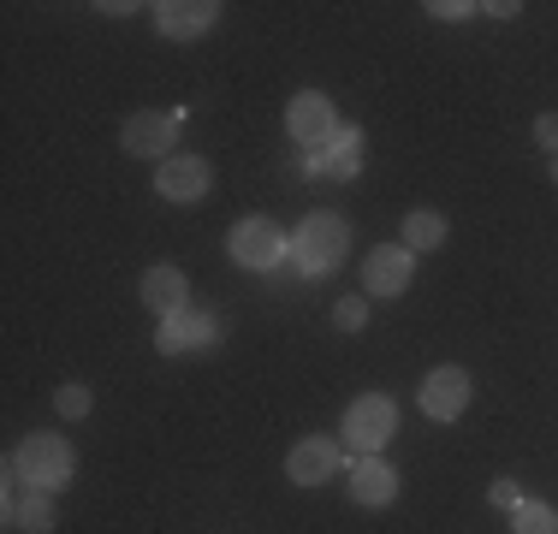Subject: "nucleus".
<instances>
[{
    "mask_svg": "<svg viewBox=\"0 0 558 534\" xmlns=\"http://www.w3.org/2000/svg\"><path fill=\"white\" fill-rule=\"evenodd\" d=\"M155 12V31L172 36V43H191V36H203V31H215V19H220V0H161V7H149Z\"/></svg>",
    "mask_w": 558,
    "mask_h": 534,
    "instance_id": "f8f14e48",
    "label": "nucleus"
},
{
    "mask_svg": "<svg viewBox=\"0 0 558 534\" xmlns=\"http://www.w3.org/2000/svg\"><path fill=\"white\" fill-rule=\"evenodd\" d=\"M208 184H215V167H208L203 155H172V160H161V167H155V191H161L167 203H179V208L203 203Z\"/></svg>",
    "mask_w": 558,
    "mask_h": 534,
    "instance_id": "9d476101",
    "label": "nucleus"
},
{
    "mask_svg": "<svg viewBox=\"0 0 558 534\" xmlns=\"http://www.w3.org/2000/svg\"><path fill=\"white\" fill-rule=\"evenodd\" d=\"M482 12H494V19H517L523 7H517V0H494V7H482Z\"/></svg>",
    "mask_w": 558,
    "mask_h": 534,
    "instance_id": "5701e85b",
    "label": "nucleus"
},
{
    "mask_svg": "<svg viewBox=\"0 0 558 534\" xmlns=\"http://www.w3.org/2000/svg\"><path fill=\"white\" fill-rule=\"evenodd\" d=\"M535 143H541L547 155H558V113H541V119H535Z\"/></svg>",
    "mask_w": 558,
    "mask_h": 534,
    "instance_id": "4be33fe9",
    "label": "nucleus"
},
{
    "mask_svg": "<svg viewBox=\"0 0 558 534\" xmlns=\"http://www.w3.org/2000/svg\"><path fill=\"white\" fill-rule=\"evenodd\" d=\"M226 332V320L215 310H179L161 320V332H155V351L161 356H196V351H215Z\"/></svg>",
    "mask_w": 558,
    "mask_h": 534,
    "instance_id": "39448f33",
    "label": "nucleus"
},
{
    "mask_svg": "<svg viewBox=\"0 0 558 534\" xmlns=\"http://www.w3.org/2000/svg\"><path fill=\"white\" fill-rule=\"evenodd\" d=\"M422 12H434V19H446V24H458V19H470V12H482V7H470V0H428Z\"/></svg>",
    "mask_w": 558,
    "mask_h": 534,
    "instance_id": "412c9836",
    "label": "nucleus"
},
{
    "mask_svg": "<svg viewBox=\"0 0 558 534\" xmlns=\"http://www.w3.org/2000/svg\"><path fill=\"white\" fill-rule=\"evenodd\" d=\"M410 274H416V256L404 244H375L363 262V298H404Z\"/></svg>",
    "mask_w": 558,
    "mask_h": 534,
    "instance_id": "9b49d317",
    "label": "nucleus"
},
{
    "mask_svg": "<svg viewBox=\"0 0 558 534\" xmlns=\"http://www.w3.org/2000/svg\"><path fill=\"white\" fill-rule=\"evenodd\" d=\"M470 398H475V380H470V368H458V363H440L422 380V392H416V404H422V416L428 422H458L463 410H470Z\"/></svg>",
    "mask_w": 558,
    "mask_h": 534,
    "instance_id": "6e6552de",
    "label": "nucleus"
},
{
    "mask_svg": "<svg viewBox=\"0 0 558 534\" xmlns=\"http://www.w3.org/2000/svg\"><path fill=\"white\" fill-rule=\"evenodd\" d=\"M137 298L149 303V315H155V320H167V315L191 310V303H184V298H191V279H184L179 267H167V262H161V267H149V274H143Z\"/></svg>",
    "mask_w": 558,
    "mask_h": 534,
    "instance_id": "ddd939ff",
    "label": "nucleus"
},
{
    "mask_svg": "<svg viewBox=\"0 0 558 534\" xmlns=\"http://www.w3.org/2000/svg\"><path fill=\"white\" fill-rule=\"evenodd\" d=\"M351 499L368 505V511H380V505L398 499V470L387 458H356L351 463Z\"/></svg>",
    "mask_w": 558,
    "mask_h": 534,
    "instance_id": "4468645a",
    "label": "nucleus"
},
{
    "mask_svg": "<svg viewBox=\"0 0 558 534\" xmlns=\"http://www.w3.org/2000/svg\"><path fill=\"white\" fill-rule=\"evenodd\" d=\"M226 250H232L238 267H250V274H274L279 262L291 256V232L268 214H244V220L232 226V238H226Z\"/></svg>",
    "mask_w": 558,
    "mask_h": 534,
    "instance_id": "20e7f679",
    "label": "nucleus"
},
{
    "mask_svg": "<svg viewBox=\"0 0 558 534\" xmlns=\"http://www.w3.org/2000/svg\"><path fill=\"white\" fill-rule=\"evenodd\" d=\"M54 410L65 422H84L89 410H96V392H89V386H77V380H65L60 392H54Z\"/></svg>",
    "mask_w": 558,
    "mask_h": 534,
    "instance_id": "a211bd4d",
    "label": "nucleus"
},
{
    "mask_svg": "<svg viewBox=\"0 0 558 534\" xmlns=\"http://www.w3.org/2000/svg\"><path fill=\"white\" fill-rule=\"evenodd\" d=\"M339 470H351V458H344V439H327V434L298 439V446H291V458H286L291 487H327Z\"/></svg>",
    "mask_w": 558,
    "mask_h": 534,
    "instance_id": "423d86ee",
    "label": "nucleus"
},
{
    "mask_svg": "<svg viewBox=\"0 0 558 534\" xmlns=\"http://www.w3.org/2000/svg\"><path fill=\"white\" fill-rule=\"evenodd\" d=\"M487 505H499V511H517V505H523V487H517L511 475L487 481Z\"/></svg>",
    "mask_w": 558,
    "mask_h": 534,
    "instance_id": "aec40b11",
    "label": "nucleus"
},
{
    "mask_svg": "<svg viewBox=\"0 0 558 534\" xmlns=\"http://www.w3.org/2000/svg\"><path fill=\"white\" fill-rule=\"evenodd\" d=\"M392 434H398V404L387 392H363L339 422V439L356 451V458H380V451L392 446Z\"/></svg>",
    "mask_w": 558,
    "mask_h": 534,
    "instance_id": "7ed1b4c3",
    "label": "nucleus"
},
{
    "mask_svg": "<svg viewBox=\"0 0 558 534\" xmlns=\"http://www.w3.org/2000/svg\"><path fill=\"white\" fill-rule=\"evenodd\" d=\"M310 172H322V179H356L363 172V131L356 125H339V137H333V149H322L310 160Z\"/></svg>",
    "mask_w": 558,
    "mask_h": 534,
    "instance_id": "2eb2a0df",
    "label": "nucleus"
},
{
    "mask_svg": "<svg viewBox=\"0 0 558 534\" xmlns=\"http://www.w3.org/2000/svg\"><path fill=\"white\" fill-rule=\"evenodd\" d=\"M179 125H184V107L179 113H131L125 131H119V143H125V155H137V160H172Z\"/></svg>",
    "mask_w": 558,
    "mask_h": 534,
    "instance_id": "1a4fd4ad",
    "label": "nucleus"
},
{
    "mask_svg": "<svg viewBox=\"0 0 558 534\" xmlns=\"http://www.w3.org/2000/svg\"><path fill=\"white\" fill-rule=\"evenodd\" d=\"M446 214H434V208H416V214H404V250L410 256H428V250H440L446 244Z\"/></svg>",
    "mask_w": 558,
    "mask_h": 534,
    "instance_id": "dca6fc26",
    "label": "nucleus"
},
{
    "mask_svg": "<svg viewBox=\"0 0 558 534\" xmlns=\"http://www.w3.org/2000/svg\"><path fill=\"white\" fill-rule=\"evenodd\" d=\"M333 327L339 332H363L368 327V298H339L333 303Z\"/></svg>",
    "mask_w": 558,
    "mask_h": 534,
    "instance_id": "6ab92c4d",
    "label": "nucleus"
},
{
    "mask_svg": "<svg viewBox=\"0 0 558 534\" xmlns=\"http://www.w3.org/2000/svg\"><path fill=\"white\" fill-rule=\"evenodd\" d=\"M553 179H558V155H553Z\"/></svg>",
    "mask_w": 558,
    "mask_h": 534,
    "instance_id": "b1692460",
    "label": "nucleus"
},
{
    "mask_svg": "<svg viewBox=\"0 0 558 534\" xmlns=\"http://www.w3.org/2000/svg\"><path fill=\"white\" fill-rule=\"evenodd\" d=\"M344 250H351L344 214H303L298 232H291V267L298 274H333V267H344Z\"/></svg>",
    "mask_w": 558,
    "mask_h": 534,
    "instance_id": "f03ea898",
    "label": "nucleus"
},
{
    "mask_svg": "<svg viewBox=\"0 0 558 534\" xmlns=\"http://www.w3.org/2000/svg\"><path fill=\"white\" fill-rule=\"evenodd\" d=\"M72 470H77V458L60 434H31V439H19V451L7 458V481H24V487H36V493L72 487Z\"/></svg>",
    "mask_w": 558,
    "mask_h": 534,
    "instance_id": "f257e3e1",
    "label": "nucleus"
},
{
    "mask_svg": "<svg viewBox=\"0 0 558 534\" xmlns=\"http://www.w3.org/2000/svg\"><path fill=\"white\" fill-rule=\"evenodd\" d=\"M286 131L303 143V149H333V137H339V113H333V101L322 96V89H298L286 107Z\"/></svg>",
    "mask_w": 558,
    "mask_h": 534,
    "instance_id": "0eeeda50",
    "label": "nucleus"
},
{
    "mask_svg": "<svg viewBox=\"0 0 558 534\" xmlns=\"http://www.w3.org/2000/svg\"><path fill=\"white\" fill-rule=\"evenodd\" d=\"M511 534H558V511L547 499H523L511 511Z\"/></svg>",
    "mask_w": 558,
    "mask_h": 534,
    "instance_id": "f3484780",
    "label": "nucleus"
}]
</instances>
